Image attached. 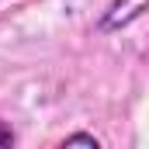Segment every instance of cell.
<instances>
[{"instance_id":"obj_1","label":"cell","mask_w":149,"mask_h":149,"mask_svg":"<svg viewBox=\"0 0 149 149\" xmlns=\"http://www.w3.org/2000/svg\"><path fill=\"white\" fill-rule=\"evenodd\" d=\"M149 14V0H111L101 17H97V31L101 35H114V31H125L128 24H135L139 17Z\"/></svg>"},{"instance_id":"obj_2","label":"cell","mask_w":149,"mask_h":149,"mask_svg":"<svg viewBox=\"0 0 149 149\" xmlns=\"http://www.w3.org/2000/svg\"><path fill=\"white\" fill-rule=\"evenodd\" d=\"M59 146H63V149H66V146H90V149H97V146H101V139H97L94 132H73V135H66Z\"/></svg>"},{"instance_id":"obj_3","label":"cell","mask_w":149,"mask_h":149,"mask_svg":"<svg viewBox=\"0 0 149 149\" xmlns=\"http://www.w3.org/2000/svg\"><path fill=\"white\" fill-rule=\"evenodd\" d=\"M14 142H17V135H14V128H10L7 121H0V149L14 146Z\"/></svg>"}]
</instances>
